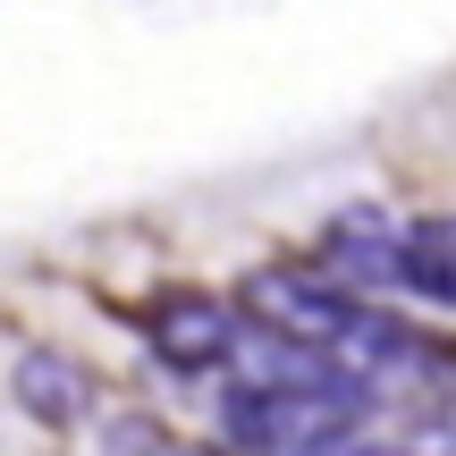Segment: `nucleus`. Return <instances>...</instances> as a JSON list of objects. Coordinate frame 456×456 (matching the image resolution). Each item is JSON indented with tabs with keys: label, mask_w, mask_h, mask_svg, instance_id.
Segmentation results:
<instances>
[{
	"label": "nucleus",
	"mask_w": 456,
	"mask_h": 456,
	"mask_svg": "<svg viewBox=\"0 0 456 456\" xmlns=\"http://www.w3.org/2000/svg\"><path fill=\"white\" fill-rule=\"evenodd\" d=\"M17 406H26L34 423L68 431V423H85V406H94V380H85L77 363H60V355H26L17 363Z\"/></svg>",
	"instance_id": "20e7f679"
},
{
	"label": "nucleus",
	"mask_w": 456,
	"mask_h": 456,
	"mask_svg": "<svg viewBox=\"0 0 456 456\" xmlns=\"http://www.w3.org/2000/svg\"><path fill=\"white\" fill-rule=\"evenodd\" d=\"M135 330L152 338V355L169 372H228L237 346L254 338V313L212 296V288H161V296L135 305Z\"/></svg>",
	"instance_id": "f03ea898"
},
{
	"label": "nucleus",
	"mask_w": 456,
	"mask_h": 456,
	"mask_svg": "<svg viewBox=\"0 0 456 456\" xmlns=\"http://www.w3.org/2000/svg\"><path fill=\"white\" fill-rule=\"evenodd\" d=\"M380 288H406L414 305H456V212L397 220L380 254Z\"/></svg>",
	"instance_id": "7ed1b4c3"
},
{
	"label": "nucleus",
	"mask_w": 456,
	"mask_h": 456,
	"mask_svg": "<svg viewBox=\"0 0 456 456\" xmlns=\"http://www.w3.org/2000/svg\"><path fill=\"white\" fill-rule=\"evenodd\" d=\"M372 414V380L355 363H338L330 346L305 338H262L237 346L220 389V440L237 456H322L338 440H355V423Z\"/></svg>",
	"instance_id": "f257e3e1"
}]
</instances>
